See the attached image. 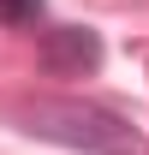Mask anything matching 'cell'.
I'll use <instances>...</instances> for the list:
<instances>
[{
	"label": "cell",
	"mask_w": 149,
	"mask_h": 155,
	"mask_svg": "<svg viewBox=\"0 0 149 155\" xmlns=\"http://www.w3.org/2000/svg\"><path fill=\"white\" fill-rule=\"evenodd\" d=\"M18 125L42 143L84 149V155H149V137L119 107H101V101H84V96H36L18 107Z\"/></svg>",
	"instance_id": "obj_1"
},
{
	"label": "cell",
	"mask_w": 149,
	"mask_h": 155,
	"mask_svg": "<svg viewBox=\"0 0 149 155\" xmlns=\"http://www.w3.org/2000/svg\"><path fill=\"white\" fill-rule=\"evenodd\" d=\"M36 60H42V72H54V78H84V72L101 66V36L90 24H54V30H42Z\"/></svg>",
	"instance_id": "obj_2"
},
{
	"label": "cell",
	"mask_w": 149,
	"mask_h": 155,
	"mask_svg": "<svg viewBox=\"0 0 149 155\" xmlns=\"http://www.w3.org/2000/svg\"><path fill=\"white\" fill-rule=\"evenodd\" d=\"M42 12H48V0H0V30H30L42 24Z\"/></svg>",
	"instance_id": "obj_3"
}]
</instances>
